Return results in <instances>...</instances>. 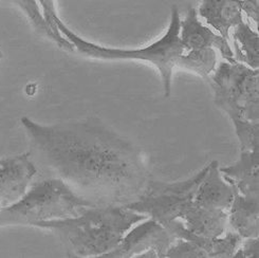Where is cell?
Instances as JSON below:
<instances>
[{"label":"cell","mask_w":259,"mask_h":258,"mask_svg":"<svg viewBox=\"0 0 259 258\" xmlns=\"http://www.w3.org/2000/svg\"><path fill=\"white\" fill-rule=\"evenodd\" d=\"M31 151L45 169L97 205H126L149 183L141 150L96 119L41 125L20 120Z\"/></svg>","instance_id":"cell-1"},{"label":"cell","mask_w":259,"mask_h":258,"mask_svg":"<svg viewBox=\"0 0 259 258\" xmlns=\"http://www.w3.org/2000/svg\"><path fill=\"white\" fill-rule=\"evenodd\" d=\"M180 22L179 10L175 6L171 8L170 22L166 33L145 48L131 50L107 48L87 41L70 30L61 18L56 20V27L81 55L102 61H141L155 66L161 76L164 97L169 98L175 68H182L186 71L195 72L203 78L209 79L217 62L214 49L190 52L185 50L179 37Z\"/></svg>","instance_id":"cell-2"},{"label":"cell","mask_w":259,"mask_h":258,"mask_svg":"<svg viewBox=\"0 0 259 258\" xmlns=\"http://www.w3.org/2000/svg\"><path fill=\"white\" fill-rule=\"evenodd\" d=\"M146 218L124 205H93L76 217L39 221L32 227L54 233L70 257H101Z\"/></svg>","instance_id":"cell-3"},{"label":"cell","mask_w":259,"mask_h":258,"mask_svg":"<svg viewBox=\"0 0 259 258\" xmlns=\"http://www.w3.org/2000/svg\"><path fill=\"white\" fill-rule=\"evenodd\" d=\"M258 69L242 63L222 62L210 76L214 103L233 122L240 150L258 148Z\"/></svg>","instance_id":"cell-4"},{"label":"cell","mask_w":259,"mask_h":258,"mask_svg":"<svg viewBox=\"0 0 259 258\" xmlns=\"http://www.w3.org/2000/svg\"><path fill=\"white\" fill-rule=\"evenodd\" d=\"M93 205L97 204L76 195L61 179H47L35 183L15 203L2 207L0 228L76 217Z\"/></svg>","instance_id":"cell-5"},{"label":"cell","mask_w":259,"mask_h":258,"mask_svg":"<svg viewBox=\"0 0 259 258\" xmlns=\"http://www.w3.org/2000/svg\"><path fill=\"white\" fill-rule=\"evenodd\" d=\"M207 170L208 165L192 178L174 183L149 181L137 200L124 206L150 217L163 227L172 220H181L190 209L198 187Z\"/></svg>","instance_id":"cell-6"},{"label":"cell","mask_w":259,"mask_h":258,"mask_svg":"<svg viewBox=\"0 0 259 258\" xmlns=\"http://www.w3.org/2000/svg\"><path fill=\"white\" fill-rule=\"evenodd\" d=\"M177 238L154 219L138 225L103 258H166V252Z\"/></svg>","instance_id":"cell-7"},{"label":"cell","mask_w":259,"mask_h":258,"mask_svg":"<svg viewBox=\"0 0 259 258\" xmlns=\"http://www.w3.org/2000/svg\"><path fill=\"white\" fill-rule=\"evenodd\" d=\"M36 173L30 152L0 159V205L5 207L18 201Z\"/></svg>","instance_id":"cell-8"},{"label":"cell","mask_w":259,"mask_h":258,"mask_svg":"<svg viewBox=\"0 0 259 258\" xmlns=\"http://www.w3.org/2000/svg\"><path fill=\"white\" fill-rule=\"evenodd\" d=\"M179 37L187 52L217 49L227 62H236L229 41L203 26L198 19L196 10L192 7L180 22Z\"/></svg>","instance_id":"cell-9"},{"label":"cell","mask_w":259,"mask_h":258,"mask_svg":"<svg viewBox=\"0 0 259 258\" xmlns=\"http://www.w3.org/2000/svg\"><path fill=\"white\" fill-rule=\"evenodd\" d=\"M165 227L176 238H181L195 243L206 257L230 258L237 251L242 238L235 232H228L225 237H206L197 235L186 230L181 220H172Z\"/></svg>","instance_id":"cell-10"},{"label":"cell","mask_w":259,"mask_h":258,"mask_svg":"<svg viewBox=\"0 0 259 258\" xmlns=\"http://www.w3.org/2000/svg\"><path fill=\"white\" fill-rule=\"evenodd\" d=\"M259 150H240V158L233 165L219 168L221 177L246 197H258Z\"/></svg>","instance_id":"cell-11"},{"label":"cell","mask_w":259,"mask_h":258,"mask_svg":"<svg viewBox=\"0 0 259 258\" xmlns=\"http://www.w3.org/2000/svg\"><path fill=\"white\" fill-rule=\"evenodd\" d=\"M199 15L230 41V30L243 21L242 0H201Z\"/></svg>","instance_id":"cell-12"},{"label":"cell","mask_w":259,"mask_h":258,"mask_svg":"<svg viewBox=\"0 0 259 258\" xmlns=\"http://www.w3.org/2000/svg\"><path fill=\"white\" fill-rule=\"evenodd\" d=\"M228 221L242 239L258 238V197H246L235 192Z\"/></svg>","instance_id":"cell-13"},{"label":"cell","mask_w":259,"mask_h":258,"mask_svg":"<svg viewBox=\"0 0 259 258\" xmlns=\"http://www.w3.org/2000/svg\"><path fill=\"white\" fill-rule=\"evenodd\" d=\"M233 32L234 57L236 62L250 68L258 69L259 66V36L246 22L242 21Z\"/></svg>","instance_id":"cell-14"},{"label":"cell","mask_w":259,"mask_h":258,"mask_svg":"<svg viewBox=\"0 0 259 258\" xmlns=\"http://www.w3.org/2000/svg\"><path fill=\"white\" fill-rule=\"evenodd\" d=\"M10 2L20 8V10L26 14L31 26L39 35H41L42 37L48 38L49 40H51L64 50H74V46L71 42H70L66 37H64L62 34L55 33L50 28L48 22L46 21L42 15L41 9L37 0H10Z\"/></svg>","instance_id":"cell-15"},{"label":"cell","mask_w":259,"mask_h":258,"mask_svg":"<svg viewBox=\"0 0 259 258\" xmlns=\"http://www.w3.org/2000/svg\"><path fill=\"white\" fill-rule=\"evenodd\" d=\"M205 254L191 241L177 238L166 252V258H205Z\"/></svg>","instance_id":"cell-16"},{"label":"cell","mask_w":259,"mask_h":258,"mask_svg":"<svg viewBox=\"0 0 259 258\" xmlns=\"http://www.w3.org/2000/svg\"><path fill=\"white\" fill-rule=\"evenodd\" d=\"M39 7L41 9L42 15L46 19V21L48 22V25L50 28L57 34H61V32L58 31L56 27V20L60 18L57 14L56 7H55V0H37Z\"/></svg>","instance_id":"cell-17"},{"label":"cell","mask_w":259,"mask_h":258,"mask_svg":"<svg viewBox=\"0 0 259 258\" xmlns=\"http://www.w3.org/2000/svg\"><path fill=\"white\" fill-rule=\"evenodd\" d=\"M233 258H258V238H245Z\"/></svg>","instance_id":"cell-18"},{"label":"cell","mask_w":259,"mask_h":258,"mask_svg":"<svg viewBox=\"0 0 259 258\" xmlns=\"http://www.w3.org/2000/svg\"><path fill=\"white\" fill-rule=\"evenodd\" d=\"M2 207H3V206H2V205H0V209H2Z\"/></svg>","instance_id":"cell-19"}]
</instances>
